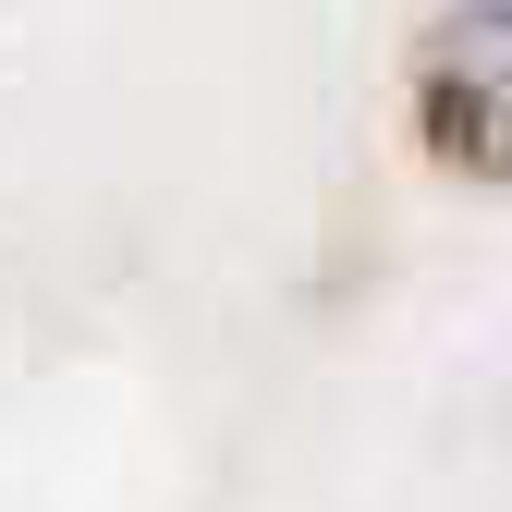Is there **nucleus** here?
Instances as JSON below:
<instances>
[{"instance_id": "nucleus-1", "label": "nucleus", "mask_w": 512, "mask_h": 512, "mask_svg": "<svg viewBox=\"0 0 512 512\" xmlns=\"http://www.w3.org/2000/svg\"><path fill=\"white\" fill-rule=\"evenodd\" d=\"M415 122H427V147L464 183H500V159H512V13L500 0H464V13L427 25V49H415Z\"/></svg>"}]
</instances>
